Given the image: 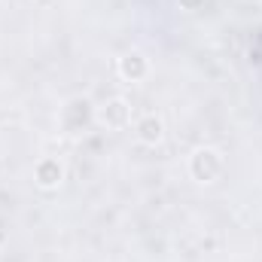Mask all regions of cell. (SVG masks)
<instances>
[{
  "mask_svg": "<svg viewBox=\"0 0 262 262\" xmlns=\"http://www.w3.org/2000/svg\"><path fill=\"white\" fill-rule=\"evenodd\" d=\"M189 171L198 183H213L223 174V156L216 149H195L189 159Z\"/></svg>",
  "mask_w": 262,
  "mask_h": 262,
  "instance_id": "6da1fadb",
  "label": "cell"
},
{
  "mask_svg": "<svg viewBox=\"0 0 262 262\" xmlns=\"http://www.w3.org/2000/svg\"><path fill=\"white\" fill-rule=\"evenodd\" d=\"M89 122H92V104L85 98H73L64 110H61V125H64L67 134L82 131Z\"/></svg>",
  "mask_w": 262,
  "mask_h": 262,
  "instance_id": "7a4b0ae2",
  "label": "cell"
},
{
  "mask_svg": "<svg viewBox=\"0 0 262 262\" xmlns=\"http://www.w3.org/2000/svg\"><path fill=\"white\" fill-rule=\"evenodd\" d=\"M137 137H140L146 146L162 143V137H165V122H162L159 116H143V119L137 122Z\"/></svg>",
  "mask_w": 262,
  "mask_h": 262,
  "instance_id": "3957f363",
  "label": "cell"
},
{
  "mask_svg": "<svg viewBox=\"0 0 262 262\" xmlns=\"http://www.w3.org/2000/svg\"><path fill=\"white\" fill-rule=\"evenodd\" d=\"M128 116H131L128 104H125L122 98H113V101L101 110V119H104L110 128H125V125H128Z\"/></svg>",
  "mask_w": 262,
  "mask_h": 262,
  "instance_id": "277c9868",
  "label": "cell"
},
{
  "mask_svg": "<svg viewBox=\"0 0 262 262\" xmlns=\"http://www.w3.org/2000/svg\"><path fill=\"white\" fill-rule=\"evenodd\" d=\"M119 73L131 79V82H137V79H143L146 76V58L140 55V52H128V55H122L119 58Z\"/></svg>",
  "mask_w": 262,
  "mask_h": 262,
  "instance_id": "5b68a950",
  "label": "cell"
},
{
  "mask_svg": "<svg viewBox=\"0 0 262 262\" xmlns=\"http://www.w3.org/2000/svg\"><path fill=\"white\" fill-rule=\"evenodd\" d=\"M37 183L40 186H46V189H52V186H58L61 183V165L55 162V159H43L40 165H37Z\"/></svg>",
  "mask_w": 262,
  "mask_h": 262,
  "instance_id": "8992f818",
  "label": "cell"
},
{
  "mask_svg": "<svg viewBox=\"0 0 262 262\" xmlns=\"http://www.w3.org/2000/svg\"><path fill=\"white\" fill-rule=\"evenodd\" d=\"M180 6H183V9H201L204 0H180Z\"/></svg>",
  "mask_w": 262,
  "mask_h": 262,
  "instance_id": "52a82bcc",
  "label": "cell"
}]
</instances>
